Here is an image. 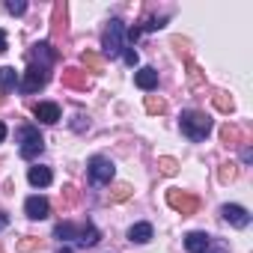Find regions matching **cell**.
<instances>
[{
  "label": "cell",
  "instance_id": "cell-17",
  "mask_svg": "<svg viewBox=\"0 0 253 253\" xmlns=\"http://www.w3.org/2000/svg\"><path fill=\"white\" fill-rule=\"evenodd\" d=\"M220 140H223L226 146H235V143H241V140H244V134H241V128H238V125L226 122L223 128H220Z\"/></svg>",
  "mask_w": 253,
  "mask_h": 253
},
{
  "label": "cell",
  "instance_id": "cell-2",
  "mask_svg": "<svg viewBox=\"0 0 253 253\" xmlns=\"http://www.w3.org/2000/svg\"><path fill=\"white\" fill-rule=\"evenodd\" d=\"M18 140H21L18 152H21V158H27V161H33V158L42 155V149H45V140H42L39 128H33V125H24L21 134H18Z\"/></svg>",
  "mask_w": 253,
  "mask_h": 253
},
{
  "label": "cell",
  "instance_id": "cell-3",
  "mask_svg": "<svg viewBox=\"0 0 253 253\" xmlns=\"http://www.w3.org/2000/svg\"><path fill=\"white\" fill-rule=\"evenodd\" d=\"M122 36H125V24L119 21V18H113L110 24H107V30H104V36H101V48H104V54L113 60V57H119L122 54Z\"/></svg>",
  "mask_w": 253,
  "mask_h": 253
},
{
  "label": "cell",
  "instance_id": "cell-19",
  "mask_svg": "<svg viewBox=\"0 0 253 253\" xmlns=\"http://www.w3.org/2000/svg\"><path fill=\"white\" fill-rule=\"evenodd\" d=\"M101 241V232L95 229V226H84L81 232H78V244L81 247H92V244H98Z\"/></svg>",
  "mask_w": 253,
  "mask_h": 253
},
{
  "label": "cell",
  "instance_id": "cell-28",
  "mask_svg": "<svg viewBox=\"0 0 253 253\" xmlns=\"http://www.w3.org/2000/svg\"><path fill=\"white\" fill-rule=\"evenodd\" d=\"M188 78H191V84H200V81H203V75H200V66H197L194 60H188Z\"/></svg>",
  "mask_w": 253,
  "mask_h": 253
},
{
  "label": "cell",
  "instance_id": "cell-35",
  "mask_svg": "<svg viewBox=\"0 0 253 253\" xmlns=\"http://www.w3.org/2000/svg\"><path fill=\"white\" fill-rule=\"evenodd\" d=\"M57 253H72V250H69V247H60V250H57Z\"/></svg>",
  "mask_w": 253,
  "mask_h": 253
},
{
  "label": "cell",
  "instance_id": "cell-9",
  "mask_svg": "<svg viewBox=\"0 0 253 253\" xmlns=\"http://www.w3.org/2000/svg\"><path fill=\"white\" fill-rule=\"evenodd\" d=\"M220 214H223V220H226V223H232L235 229H244V226L250 223L247 209H244V206H235V203H226V206L220 209Z\"/></svg>",
  "mask_w": 253,
  "mask_h": 253
},
{
  "label": "cell",
  "instance_id": "cell-32",
  "mask_svg": "<svg viewBox=\"0 0 253 253\" xmlns=\"http://www.w3.org/2000/svg\"><path fill=\"white\" fill-rule=\"evenodd\" d=\"M3 51H6V33L0 30V54H3Z\"/></svg>",
  "mask_w": 253,
  "mask_h": 253
},
{
  "label": "cell",
  "instance_id": "cell-7",
  "mask_svg": "<svg viewBox=\"0 0 253 253\" xmlns=\"http://www.w3.org/2000/svg\"><path fill=\"white\" fill-rule=\"evenodd\" d=\"M48 78H51V72H48V69L27 66V72H24V78L18 81V86H21V92H36V89H42V86L48 84Z\"/></svg>",
  "mask_w": 253,
  "mask_h": 253
},
{
  "label": "cell",
  "instance_id": "cell-8",
  "mask_svg": "<svg viewBox=\"0 0 253 253\" xmlns=\"http://www.w3.org/2000/svg\"><path fill=\"white\" fill-rule=\"evenodd\" d=\"M24 214L30 217V220H45L48 214H51V203L45 200V197H27V203H24Z\"/></svg>",
  "mask_w": 253,
  "mask_h": 253
},
{
  "label": "cell",
  "instance_id": "cell-14",
  "mask_svg": "<svg viewBox=\"0 0 253 253\" xmlns=\"http://www.w3.org/2000/svg\"><path fill=\"white\" fill-rule=\"evenodd\" d=\"M185 247H188V253H206L209 250V235L206 232H188Z\"/></svg>",
  "mask_w": 253,
  "mask_h": 253
},
{
  "label": "cell",
  "instance_id": "cell-30",
  "mask_svg": "<svg viewBox=\"0 0 253 253\" xmlns=\"http://www.w3.org/2000/svg\"><path fill=\"white\" fill-rule=\"evenodd\" d=\"M241 161H244V164H250V161H253V149H250V146H244V152H241Z\"/></svg>",
  "mask_w": 253,
  "mask_h": 253
},
{
  "label": "cell",
  "instance_id": "cell-24",
  "mask_svg": "<svg viewBox=\"0 0 253 253\" xmlns=\"http://www.w3.org/2000/svg\"><path fill=\"white\" fill-rule=\"evenodd\" d=\"M158 170H161L164 176H176L179 161H176V158H158Z\"/></svg>",
  "mask_w": 253,
  "mask_h": 253
},
{
  "label": "cell",
  "instance_id": "cell-29",
  "mask_svg": "<svg viewBox=\"0 0 253 253\" xmlns=\"http://www.w3.org/2000/svg\"><path fill=\"white\" fill-rule=\"evenodd\" d=\"M125 63H128V66H137V51L134 48H122V54H119Z\"/></svg>",
  "mask_w": 253,
  "mask_h": 253
},
{
  "label": "cell",
  "instance_id": "cell-20",
  "mask_svg": "<svg viewBox=\"0 0 253 253\" xmlns=\"http://www.w3.org/2000/svg\"><path fill=\"white\" fill-rule=\"evenodd\" d=\"M78 232H81V229H78L75 223H69V220H66V223H57V226H54V238H60V241L78 238Z\"/></svg>",
  "mask_w": 253,
  "mask_h": 253
},
{
  "label": "cell",
  "instance_id": "cell-18",
  "mask_svg": "<svg viewBox=\"0 0 253 253\" xmlns=\"http://www.w3.org/2000/svg\"><path fill=\"white\" fill-rule=\"evenodd\" d=\"M81 63H84L89 72H95V75H101V72H104V60H101L95 51H84V54H81Z\"/></svg>",
  "mask_w": 253,
  "mask_h": 253
},
{
  "label": "cell",
  "instance_id": "cell-13",
  "mask_svg": "<svg viewBox=\"0 0 253 253\" xmlns=\"http://www.w3.org/2000/svg\"><path fill=\"white\" fill-rule=\"evenodd\" d=\"M27 179H30V185L33 188H48L51 182H54V173L48 170V167H30V173H27Z\"/></svg>",
  "mask_w": 253,
  "mask_h": 253
},
{
  "label": "cell",
  "instance_id": "cell-10",
  "mask_svg": "<svg viewBox=\"0 0 253 253\" xmlns=\"http://www.w3.org/2000/svg\"><path fill=\"white\" fill-rule=\"evenodd\" d=\"M33 113H36V119L45 122V125L60 122V104H54V101H39V104L33 107Z\"/></svg>",
  "mask_w": 253,
  "mask_h": 253
},
{
  "label": "cell",
  "instance_id": "cell-6",
  "mask_svg": "<svg viewBox=\"0 0 253 253\" xmlns=\"http://www.w3.org/2000/svg\"><path fill=\"white\" fill-rule=\"evenodd\" d=\"M27 60H30V66H39V69H48V72H51V66L57 63V54H54L51 42H36V45L30 48Z\"/></svg>",
  "mask_w": 253,
  "mask_h": 253
},
{
  "label": "cell",
  "instance_id": "cell-1",
  "mask_svg": "<svg viewBox=\"0 0 253 253\" xmlns=\"http://www.w3.org/2000/svg\"><path fill=\"white\" fill-rule=\"evenodd\" d=\"M179 128H182V134H185L188 140L200 143V140H206L209 131H211V119H209V113H203V110H182Z\"/></svg>",
  "mask_w": 253,
  "mask_h": 253
},
{
  "label": "cell",
  "instance_id": "cell-21",
  "mask_svg": "<svg viewBox=\"0 0 253 253\" xmlns=\"http://www.w3.org/2000/svg\"><path fill=\"white\" fill-rule=\"evenodd\" d=\"M131 197V185L128 182H119L110 188V203H122V200H128Z\"/></svg>",
  "mask_w": 253,
  "mask_h": 253
},
{
  "label": "cell",
  "instance_id": "cell-23",
  "mask_svg": "<svg viewBox=\"0 0 253 253\" xmlns=\"http://www.w3.org/2000/svg\"><path fill=\"white\" fill-rule=\"evenodd\" d=\"M167 110V101L164 98H158V95H146V113H164Z\"/></svg>",
  "mask_w": 253,
  "mask_h": 253
},
{
  "label": "cell",
  "instance_id": "cell-15",
  "mask_svg": "<svg viewBox=\"0 0 253 253\" xmlns=\"http://www.w3.org/2000/svg\"><path fill=\"white\" fill-rule=\"evenodd\" d=\"M18 86V72L12 66H0V92H9Z\"/></svg>",
  "mask_w": 253,
  "mask_h": 253
},
{
  "label": "cell",
  "instance_id": "cell-22",
  "mask_svg": "<svg viewBox=\"0 0 253 253\" xmlns=\"http://www.w3.org/2000/svg\"><path fill=\"white\" fill-rule=\"evenodd\" d=\"M211 101H214V107H217L220 113H229V110L235 107V104H232V98H229L226 92H214V95H211Z\"/></svg>",
  "mask_w": 253,
  "mask_h": 253
},
{
  "label": "cell",
  "instance_id": "cell-26",
  "mask_svg": "<svg viewBox=\"0 0 253 253\" xmlns=\"http://www.w3.org/2000/svg\"><path fill=\"white\" fill-rule=\"evenodd\" d=\"M18 250H21V253H33V250H39V238H33V235H24V238L18 241Z\"/></svg>",
  "mask_w": 253,
  "mask_h": 253
},
{
  "label": "cell",
  "instance_id": "cell-36",
  "mask_svg": "<svg viewBox=\"0 0 253 253\" xmlns=\"http://www.w3.org/2000/svg\"><path fill=\"white\" fill-rule=\"evenodd\" d=\"M0 101H3V98H0Z\"/></svg>",
  "mask_w": 253,
  "mask_h": 253
},
{
  "label": "cell",
  "instance_id": "cell-5",
  "mask_svg": "<svg viewBox=\"0 0 253 253\" xmlns=\"http://www.w3.org/2000/svg\"><path fill=\"white\" fill-rule=\"evenodd\" d=\"M167 206L170 209H176L182 217H188V214H194L197 209H200V200L194 197V194H185V191H167Z\"/></svg>",
  "mask_w": 253,
  "mask_h": 253
},
{
  "label": "cell",
  "instance_id": "cell-11",
  "mask_svg": "<svg viewBox=\"0 0 253 253\" xmlns=\"http://www.w3.org/2000/svg\"><path fill=\"white\" fill-rule=\"evenodd\" d=\"M134 84H137L143 92H152V89L158 86V72H155L152 66H143L140 72H134Z\"/></svg>",
  "mask_w": 253,
  "mask_h": 253
},
{
  "label": "cell",
  "instance_id": "cell-34",
  "mask_svg": "<svg viewBox=\"0 0 253 253\" xmlns=\"http://www.w3.org/2000/svg\"><path fill=\"white\" fill-rule=\"evenodd\" d=\"M3 140H6V125L0 122V143H3Z\"/></svg>",
  "mask_w": 253,
  "mask_h": 253
},
{
  "label": "cell",
  "instance_id": "cell-31",
  "mask_svg": "<svg viewBox=\"0 0 253 253\" xmlns=\"http://www.w3.org/2000/svg\"><path fill=\"white\" fill-rule=\"evenodd\" d=\"M143 30L140 27H134V30H128V33H125V36H128V42H137V36H140Z\"/></svg>",
  "mask_w": 253,
  "mask_h": 253
},
{
  "label": "cell",
  "instance_id": "cell-33",
  "mask_svg": "<svg viewBox=\"0 0 253 253\" xmlns=\"http://www.w3.org/2000/svg\"><path fill=\"white\" fill-rule=\"evenodd\" d=\"M6 223H9V217H6L3 211H0V229H6Z\"/></svg>",
  "mask_w": 253,
  "mask_h": 253
},
{
  "label": "cell",
  "instance_id": "cell-16",
  "mask_svg": "<svg viewBox=\"0 0 253 253\" xmlns=\"http://www.w3.org/2000/svg\"><path fill=\"white\" fill-rule=\"evenodd\" d=\"M128 241H134V244L152 241V226H149V223H134V226L128 229Z\"/></svg>",
  "mask_w": 253,
  "mask_h": 253
},
{
  "label": "cell",
  "instance_id": "cell-4",
  "mask_svg": "<svg viewBox=\"0 0 253 253\" xmlns=\"http://www.w3.org/2000/svg\"><path fill=\"white\" fill-rule=\"evenodd\" d=\"M89 182L92 185H110L113 182V176H116V167H113V161L110 158H104V155H95V158H89Z\"/></svg>",
  "mask_w": 253,
  "mask_h": 253
},
{
  "label": "cell",
  "instance_id": "cell-25",
  "mask_svg": "<svg viewBox=\"0 0 253 253\" xmlns=\"http://www.w3.org/2000/svg\"><path fill=\"white\" fill-rule=\"evenodd\" d=\"M217 176H220V182H223V185H229V182L238 176V167L229 161V164H223V167H220V173H217Z\"/></svg>",
  "mask_w": 253,
  "mask_h": 253
},
{
  "label": "cell",
  "instance_id": "cell-12",
  "mask_svg": "<svg viewBox=\"0 0 253 253\" xmlns=\"http://www.w3.org/2000/svg\"><path fill=\"white\" fill-rule=\"evenodd\" d=\"M63 84L72 86V89H89V78H86V72H81V69H66V72H63Z\"/></svg>",
  "mask_w": 253,
  "mask_h": 253
},
{
  "label": "cell",
  "instance_id": "cell-27",
  "mask_svg": "<svg viewBox=\"0 0 253 253\" xmlns=\"http://www.w3.org/2000/svg\"><path fill=\"white\" fill-rule=\"evenodd\" d=\"M6 12L9 15H24L27 12V3H24V0H6Z\"/></svg>",
  "mask_w": 253,
  "mask_h": 253
}]
</instances>
